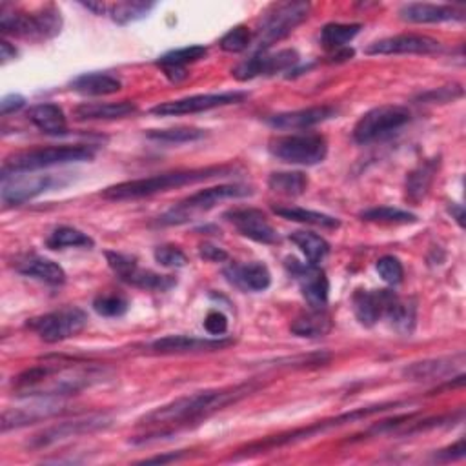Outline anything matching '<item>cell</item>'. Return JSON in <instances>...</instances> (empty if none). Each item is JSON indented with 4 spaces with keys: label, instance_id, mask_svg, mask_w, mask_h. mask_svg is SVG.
<instances>
[{
    "label": "cell",
    "instance_id": "cell-35",
    "mask_svg": "<svg viewBox=\"0 0 466 466\" xmlns=\"http://www.w3.org/2000/svg\"><path fill=\"white\" fill-rule=\"evenodd\" d=\"M46 247L50 250H63V248H93L95 241L88 236V233L72 228V226H61L50 233L46 239Z\"/></svg>",
    "mask_w": 466,
    "mask_h": 466
},
{
    "label": "cell",
    "instance_id": "cell-53",
    "mask_svg": "<svg viewBox=\"0 0 466 466\" xmlns=\"http://www.w3.org/2000/svg\"><path fill=\"white\" fill-rule=\"evenodd\" d=\"M15 57H17V50L8 41L0 43V59H3V64H6L8 61L15 59Z\"/></svg>",
    "mask_w": 466,
    "mask_h": 466
},
{
    "label": "cell",
    "instance_id": "cell-27",
    "mask_svg": "<svg viewBox=\"0 0 466 466\" xmlns=\"http://www.w3.org/2000/svg\"><path fill=\"white\" fill-rule=\"evenodd\" d=\"M462 364V359L455 363V357H439V359H426L419 363H412L403 370V375L410 381L426 383V381H444L451 374H455V368Z\"/></svg>",
    "mask_w": 466,
    "mask_h": 466
},
{
    "label": "cell",
    "instance_id": "cell-28",
    "mask_svg": "<svg viewBox=\"0 0 466 466\" xmlns=\"http://www.w3.org/2000/svg\"><path fill=\"white\" fill-rule=\"evenodd\" d=\"M206 53H208V50L200 44L171 50V52L164 53L162 57H159L157 66H160L171 81H179V79L186 77V66L204 59Z\"/></svg>",
    "mask_w": 466,
    "mask_h": 466
},
{
    "label": "cell",
    "instance_id": "cell-20",
    "mask_svg": "<svg viewBox=\"0 0 466 466\" xmlns=\"http://www.w3.org/2000/svg\"><path fill=\"white\" fill-rule=\"evenodd\" d=\"M233 339L229 337H193V335H166L151 343V350L157 354H199V352H215L231 346Z\"/></svg>",
    "mask_w": 466,
    "mask_h": 466
},
{
    "label": "cell",
    "instance_id": "cell-4",
    "mask_svg": "<svg viewBox=\"0 0 466 466\" xmlns=\"http://www.w3.org/2000/svg\"><path fill=\"white\" fill-rule=\"evenodd\" d=\"M397 406H403V403H384V404H375V406H366V408H357V410H352V412H346V413H341L337 417H328V419H323V421H317L306 428H297L294 432H286V433H279V435H272V437H267V439H261L257 442H252L248 444L247 448L239 450L243 455H256V453H267V451H272L276 448H283V446H288V444H296V442H301V441H308L319 433H326L334 428H339V426H345V424H350V422H359V421H364L366 417H372L375 413H383L390 408H397Z\"/></svg>",
    "mask_w": 466,
    "mask_h": 466
},
{
    "label": "cell",
    "instance_id": "cell-48",
    "mask_svg": "<svg viewBox=\"0 0 466 466\" xmlns=\"http://www.w3.org/2000/svg\"><path fill=\"white\" fill-rule=\"evenodd\" d=\"M462 95V90L459 86H448V88H439L435 92H428L424 95H421V101H426V102H448V101H453L457 97Z\"/></svg>",
    "mask_w": 466,
    "mask_h": 466
},
{
    "label": "cell",
    "instance_id": "cell-16",
    "mask_svg": "<svg viewBox=\"0 0 466 466\" xmlns=\"http://www.w3.org/2000/svg\"><path fill=\"white\" fill-rule=\"evenodd\" d=\"M112 424V417L108 415H88V417H81V419H73V421H64L59 424H53L46 430H43L41 433H37L30 446L32 448H48L55 442H61L64 439L70 437H77V435H84V433H93L99 430H104Z\"/></svg>",
    "mask_w": 466,
    "mask_h": 466
},
{
    "label": "cell",
    "instance_id": "cell-40",
    "mask_svg": "<svg viewBox=\"0 0 466 466\" xmlns=\"http://www.w3.org/2000/svg\"><path fill=\"white\" fill-rule=\"evenodd\" d=\"M153 8H155L153 3H142V0H126V3H117L113 6H108V12H110L113 23L126 26L130 23L144 19Z\"/></svg>",
    "mask_w": 466,
    "mask_h": 466
},
{
    "label": "cell",
    "instance_id": "cell-5",
    "mask_svg": "<svg viewBox=\"0 0 466 466\" xmlns=\"http://www.w3.org/2000/svg\"><path fill=\"white\" fill-rule=\"evenodd\" d=\"M95 157V148L92 146H48L28 151H19L6 157L3 164V179L17 175V173H32L37 170H46L52 166L84 162Z\"/></svg>",
    "mask_w": 466,
    "mask_h": 466
},
{
    "label": "cell",
    "instance_id": "cell-42",
    "mask_svg": "<svg viewBox=\"0 0 466 466\" xmlns=\"http://www.w3.org/2000/svg\"><path fill=\"white\" fill-rule=\"evenodd\" d=\"M361 217L370 222H384V224H412L417 220V217L413 213L399 209V208H390V206L366 209L361 213Z\"/></svg>",
    "mask_w": 466,
    "mask_h": 466
},
{
    "label": "cell",
    "instance_id": "cell-31",
    "mask_svg": "<svg viewBox=\"0 0 466 466\" xmlns=\"http://www.w3.org/2000/svg\"><path fill=\"white\" fill-rule=\"evenodd\" d=\"M332 317L326 314V310H314L310 308L308 312L297 316L292 325L290 332L297 337H308V339H317L325 337L332 332Z\"/></svg>",
    "mask_w": 466,
    "mask_h": 466
},
{
    "label": "cell",
    "instance_id": "cell-26",
    "mask_svg": "<svg viewBox=\"0 0 466 466\" xmlns=\"http://www.w3.org/2000/svg\"><path fill=\"white\" fill-rule=\"evenodd\" d=\"M15 270L26 277L37 279V281L52 285V286L64 285V281H66V272L63 270L61 265H57L52 259L39 257V256H26V257L17 259Z\"/></svg>",
    "mask_w": 466,
    "mask_h": 466
},
{
    "label": "cell",
    "instance_id": "cell-41",
    "mask_svg": "<svg viewBox=\"0 0 466 466\" xmlns=\"http://www.w3.org/2000/svg\"><path fill=\"white\" fill-rule=\"evenodd\" d=\"M148 139L159 141V142H170V144H184V142H193L202 139L206 133L197 128H168V130H150Z\"/></svg>",
    "mask_w": 466,
    "mask_h": 466
},
{
    "label": "cell",
    "instance_id": "cell-23",
    "mask_svg": "<svg viewBox=\"0 0 466 466\" xmlns=\"http://www.w3.org/2000/svg\"><path fill=\"white\" fill-rule=\"evenodd\" d=\"M64 412V406H61L59 403H55L53 399H44L39 397V401H35L30 406H21V408H8L3 413V432H10V430H17L44 419H50L53 415H59Z\"/></svg>",
    "mask_w": 466,
    "mask_h": 466
},
{
    "label": "cell",
    "instance_id": "cell-44",
    "mask_svg": "<svg viewBox=\"0 0 466 466\" xmlns=\"http://www.w3.org/2000/svg\"><path fill=\"white\" fill-rule=\"evenodd\" d=\"M218 44L228 53H241V52L250 48V44H252V32L247 26H236V28H231L220 39Z\"/></svg>",
    "mask_w": 466,
    "mask_h": 466
},
{
    "label": "cell",
    "instance_id": "cell-19",
    "mask_svg": "<svg viewBox=\"0 0 466 466\" xmlns=\"http://www.w3.org/2000/svg\"><path fill=\"white\" fill-rule=\"evenodd\" d=\"M55 184L52 175H12L3 179V202L8 206H21L28 200H34L41 193L48 191Z\"/></svg>",
    "mask_w": 466,
    "mask_h": 466
},
{
    "label": "cell",
    "instance_id": "cell-8",
    "mask_svg": "<svg viewBox=\"0 0 466 466\" xmlns=\"http://www.w3.org/2000/svg\"><path fill=\"white\" fill-rule=\"evenodd\" d=\"M63 17L53 6L43 8L39 14L6 12L0 14V30L5 35H15L24 39L48 41L61 34Z\"/></svg>",
    "mask_w": 466,
    "mask_h": 466
},
{
    "label": "cell",
    "instance_id": "cell-33",
    "mask_svg": "<svg viewBox=\"0 0 466 466\" xmlns=\"http://www.w3.org/2000/svg\"><path fill=\"white\" fill-rule=\"evenodd\" d=\"M122 83L110 75V73H84L81 77H77L72 83V90L81 93V95H90V97H101V95H113L117 92H121Z\"/></svg>",
    "mask_w": 466,
    "mask_h": 466
},
{
    "label": "cell",
    "instance_id": "cell-39",
    "mask_svg": "<svg viewBox=\"0 0 466 466\" xmlns=\"http://www.w3.org/2000/svg\"><path fill=\"white\" fill-rule=\"evenodd\" d=\"M388 321L392 323V326L395 328V332H399L401 335H410L415 328V319H417V308L413 301H403V299H395L386 314Z\"/></svg>",
    "mask_w": 466,
    "mask_h": 466
},
{
    "label": "cell",
    "instance_id": "cell-34",
    "mask_svg": "<svg viewBox=\"0 0 466 466\" xmlns=\"http://www.w3.org/2000/svg\"><path fill=\"white\" fill-rule=\"evenodd\" d=\"M274 211L283 218L301 222V224L321 226V228H328V229H334V228L341 226V220L332 217V215L314 211V209H305V208H299V206H274Z\"/></svg>",
    "mask_w": 466,
    "mask_h": 466
},
{
    "label": "cell",
    "instance_id": "cell-24",
    "mask_svg": "<svg viewBox=\"0 0 466 466\" xmlns=\"http://www.w3.org/2000/svg\"><path fill=\"white\" fill-rule=\"evenodd\" d=\"M222 274L229 285L243 292H265L272 285V274L263 263H236L226 267Z\"/></svg>",
    "mask_w": 466,
    "mask_h": 466
},
{
    "label": "cell",
    "instance_id": "cell-32",
    "mask_svg": "<svg viewBox=\"0 0 466 466\" xmlns=\"http://www.w3.org/2000/svg\"><path fill=\"white\" fill-rule=\"evenodd\" d=\"M28 119L46 135H64L68 131L66 115L61 106L53 102H44L30 110Z\"/></svg>",
    "mask_w": 466,
    "mask_h": 466
},
{
    "label": "cell",
    "instance_id": "cell-11",
    "mask_svg": "<svg viewBox=\"0 0 466 466\" xmlns=\"http://www.w3.org/2000/svg\"><path fill=\"white\" fill-rule=\"evenodd\" d=\"M86 326H88V316L83 308H77V306H64L61 310H55L28 321V328L34 330L43 341L50 345L77 337Z\"/></svg>",
    "mask_w": 466,
    "mask_h": 466
},
{
    "label": "cell",
    "instance_id": "cell-2",
    "mask_svg": "<svg viewBox=\"0 0 466 466\" xmlns=\"http://www.w3.org/2000/svg\"><path fill=\"white\" fill-rule=\"evenodd\" d=\"M261 388L257 383H245L238 386H228V388H217V390H204L191 395L179 397L168 404H162L144 417L139 419V424L144 426H180L197 422L200 419L209 417L211 413L236 404L238 401L256 393Z\"/></svg>",
    "mask_w": 466,
    "mask_h": 466
},
{
    "label": "cell",
    "instance_id": "cell-3",
    "mask_svg": "<svg viewBox=\"0 0 466 466\" xmlns=\"http://www.w3.org/2000/svg\"><path fill=\"white\" fill-rule=\"evenodd\" d=\"M233 171L236 170L231 166H208V168H195V170L166 171L146 179H135V180H124V182L113 184L102 189L101 195L108 200H135V199H144L155 193L168 191L171 188H182V186L204 182L215 177H226V175H231Z\"/></svg>",
    "mask_w": 466,
    "mask_h": 466
},
{
    "label": "cell",
    "instance_id": "cell-38",
    "mask_svg": "<svg viewBox=\"0 0 466 466\" xmlns=\"http://www.w3.org/2000/svg\"><path fill=\"white\" fill-rule=\"evenodd\" d=\"M308 184L310 180L303 171H276L268 177L270 189L288 197L303 195L308 189Z\"/></svg>",
    "mask_w": 466,
    "mask_h": 466
},
{
    "label": "cell",
    "instance_id": "cell-13",
    "mask_svg": "<svg viewBox=\"0 0 466 466\" xmlns=\"http://www.w3.org/2000/svg\"><path fill=\"white\" fill-rule=\"evenodd\" d=\"M248 97L245 92H222V93H206V95H191L170 102L157 104L150 110V113L157 117H179V115H193L200 112H209L215 108L239 104Z\"/></svg>",
    "mask_w": 466,
    "mask_h": 466
},
{
    "label": "cell",
    "instance_id": "cell-30",
    "mask_svg": "<svg viewBox=\"0 0 466 466\" xmlns=\"http://www.w3.org/2000/svg\"><path fill=\"white\" fill-rule=\"evenodd\" d=\"M439 170V157L421 162L406 177V199L412 204H419L430 191L435 173Z\"/></svg>",
    "mask_w": 466,
    "mask_h": 466
},
{
    "label": "cell",
    "instance_id": "cell-15",
    "mask_svg": "<svg viewBox=\"0 0 466 466\" xmlns=\"http://www.w3.org/2000/svg\"><path fill=\"white\" fill-rule=\"evenodd\" d=\"M299 63V53L296 50H281L277 53L257 52L250 59L243 61L233 68L231 75L241 83L254 81L257 77H270L294 68Z\"/></svg>",
    "mask_w": 466,
    "mask_h": 466
},
{
    "label": "cell",
    "instance_id": "cell-51",
    "mask_svg": "<svg viewBox=\"0 0 466 466\" xmlns=\"http://www.w3.org/2000/svg\"><path fill=\"white\" fill-rule=\"evenodd\" d=\"M199 254H200V257H202L204 261H208V263H224V261L228 259V254H226L222 248H218V247H215V245H209V243L200 245Z\"/></svg>",
    "mask_w": 466,
    "mask_h": 466
},
{
    "label": "cell",
    "instance_id": "cell-37",
    "mask_svg": "<svg viewBox=\"0 0 466 466\" xmlns=\"http://www.w3.org/2000/svg\"><path fill=\"white\" fill-rule=\"evenodd\" d=\"M361 28H363L361 24H341V23L326 24L321 32V44L328 52L345 50V46L359 35Z\"/></svg>",
    "mask_w": 466,
    "mask_h": 466
},
{
    "label": "cell",
    "instance_id": "cell-17",
    "mask_svg": "<svg viewBox=\"0 0 466 466\" xmlns=\"http://www.w3.org/2000/svg\"><path fill=\"white\" fill-rule=\"evenodd\" d=\"M224 217L238 228L243 238L261 245L279 243V236L268 217L256 208H236L224 213Z\"/></svg>",
    "mask_w": 466,
    "mask_h": 466
},
{
    "label": "cell",
    "instance_id": "cell-18",
    "mask_svg": "<svg viewBox=\"0 0 466 466\" xmlns=\"http://www.w3.org/2000/svg\"><path fill=\"white\" fill-rule=\"evenodd\" d=\"M441 50V43L426 35H395L375 41L364 52L366 55H430Z\"/></svg>",
    "mask_w": 466,
    "mask_h": 466
},
{
    "label": "cell",
    "instance_id": "cell-25",
    "mask_svg": "<svg viewBox=\"0 0 466 466\" xmlns=\"http://www.w3.org/2000/svg\"><path fill=\"white\" fill-rule=\"evenodd\" d=\"M399 17L404 23L412 24H441L453 23L464 19V10L448 5H426V3H412L404 5L399 10Z\"/></svg>",
    "mask_w": 466,
    "mask_h": 466
},
{
    "label": "cell",
    "instance_id": "cell-9",
    "mask_svg": "<svg viewBox=\"0 0 466 466\" xmlns=\"http://www.w3.org/2000/svg\"><path fill=\"white\" fill-rule=\"evenodd\" d=\"M268 151L286 164L316 166L326 159L328 141L319 133H292L272 139Z\"/></svg>",
    "mask_w": 466,
    "mask_h": 466
},
{
    "label": "cell",
    "instance_id": "cell-1",
    "mask_svg": "<svg viewBox=\"0 0 466 466\" xmlns=\"http://www.w3.org/2000/svg\"><path fill=\"white\" fill-rule=\"evenodd\" d=\"M108 375L106 368L95 364L44 363L24 370L14 379V388L21 397L57 399L90 388Z\"/></svg>",
    "mask_w": 466,
    "mask_h": 466
},
{
    "label": "cell",
    "instance_id": "cell-7",
    "mask_svg": "<svg viewBox=\"0 0 466 466\" xmlns=\"http://www.w3.org/2000/svg\"><path fill=\"white\" fill-rule=\"evenodd\" d=\"M252 193H254V189L250 186H245V184H218V186H211V188L200 189V191L189 195L188 199L180 200L177 206H173L170 211H166L159 218V222L164 224V226L184 224V222L191 220L195 215L215 208L220 200H226V199H243V197H248Z\"/></svg>",
    "mask_w": 466,
    "mask_h": 466
},
{
    "label": "cell",
    "instance_id": "cell-6",
    "mask_svg": "<svg viewBox=\"0 0 466 466\" xmlns=\"http://www.w3.org/2000/svg\"><path fill=\"white\" fill-rule=\"evenodd\" d=\"M312 6L308 3H279L272 5L256 32L254 44L259 52H268L270 46L286 39L297 26H301L308 15Z\"/></svg>",
    "mask_w": 466,
    "mask_h": 466
},
{
    "label": "cell",
    "instance_id": "cell-45",
    "mask_svg": "<svg viewBox=\"0 0 466 466\" xmlns=\"http://www.w3.org/2000/svg\"><path fill=\"white\" fill-rule=\"evenodd\" d=\"M375 270L377 274L381 276V279L386 283V285H399L404 277V268H403V263L393 257V256H384L381 257L377 263H375Z\"/></svg>",
    "mask_w": 466,
    "mask_h": 466
},
{
    "label": "cell",
    "instance_id": "cell-10",
    "mask_svg": "<svg viewBox=\"0 0 466 466\" xmlns=\"http://www.w3.org/2000/svg\"><path fill=\"white\" fill-rule=\"evenodd\" d=\"M412 121V113L404 106H379L366 112L354 126V141L357 144H372L392 137Z\"/></svg>",
    "mask_w": 466,
    "mask_h": 466
},
{
    "label": "cell",
    "instance_id": "cell-29",
    "mask_svg": "<svg viewBox=\"0 0 466 466\" xmlns=\"http://www.w3.org/2000/svg\"><path fill=\"white\" fill-rule=\"evenodd\" d=\"M137 112V106L130 101L121 102H86L75 108L79 121H115L130 117Z\"/></svg>",
    "mask_w": 466,
    "mask_h": 466
},
{
    "label": "cell",
    "instance_id": "cell-21",
    "mask_svg": "<svg viewBox=\"0 0 466 466\" xmlns=\"http://www.w3.org/2000/svg\"><path fill=\"white\" fill-rule=\"evenodd\" d=\"M335 115H337V108L334 106H314L306 110L272 115L267 119V124L281 131H297V130H308L317 124H323L334 119Z\"/></svg>",
    "mask_w": 466,
    "mask_h": 466
},
{
    "label": "cell",
    "instance_id": "cell-54",
    "mask_svg": "<svg viewBox=\"0 0 466 466\" xmlns=\"http://www.w3.org/2000/svg\"><path fill=\"white\" fill-rule=\"evenodd\" d=\"M450 213H451V217L455 218V222L462 228V226H464V209H462V206L451 204V206H450Z\"/></svg>",
    "mask_w": 466,
    "mask_h": 466
},
{
    "label": "cell",
    "instance_id": "cell-46",
    "mask_svg": "<svg viewBox=\"0 0 466 466\" xmlns=\"http://www.w3.org/2000/svg\"><path fill=\"white\" fill-rule=\"evenodd\" d=\"M153 256H155V261L164 268H184L188 265L186 254L173 245L157 247Z\"/></svg>",
    "mask_w": 466,
    "mask_h": 466
},
{
    "label": "cell",
    "instance_id": "cell-43",
    "mask_svg": "<svg viewBox=\"0 0 466 466\" xmlns=\"http://www.w3.org/2000/svg\"><path fill=\"white\" fill-rule=\"evenodd\" d=\"M130 308V303L126 297L117 296V294H104L95 297L93 301V310L101 317H122Z\"/></svg>",
    "mask_w": 466,
    "mask_h": 466
},
{
    "label": "cell",
    "instance_id": "cell-52",
    "mask_svg": "<svg viewBox=\"0 0 466 466\" xmlns=\"http://www.w3.org/2000/svg\"><path fill=\"white\" fill-rule=\"evenodd\" d=\"M184 453L182 451H171V453H164V455H155V457H148L142 462H157V464H164V462H171V461H179Z\"/></svg>",
    "mask_w": 466,
    "mask_h": 466
},
{
    "label": "cell",
    "instance_id": "cell-22",
    "mask_svg": "<svg viewBox=\"0 0 466 466\" xmlns=\"http://www.w3.org/2000/svg\"><path fill=\"white\" fill-rule=\"evenodd\" d=\"M395 299L397 294L392 290H357L352 297V308L357 321L370 328L386 314Z\"/></svg>",
    "mask_w": 466,
    "mask_h": 466
},
{
    "label": "cell",
    "instance_id": "cell-50",
    "mask_svg": "<svg viewBox=\"0 0 466 466\" xmlns=\"http://www.w3.org/2000/svg\"><path fill=\"white\" fill-rule=\"evenodd\" d=\"M24 106H26V99L23 95H19V93H12V95H6L3 99V102H0V113L6 117L10 113L19 112Z\"/></svg>",
    "mask_w": 466,
    "mask_h": 466
},
{
    "label": "cell",
    "instance_id": "cell-49",
    "mask_svg": "<svg viewBox=\"0 0 466 466\" xmlns=\"http://www.w3.org/2000/svg\"><path fill=\"white\" fill-rule=\"evenodd\" d=\"M466 455V446H464V439H459L455 444L444 448V450H439L435 453V459L437 461H457V459H462Z\"/></svg>",
    "mask_w": 466,
    "mask_h": 466
},
{
    "label": "cell",
    "instance_id": "cell-47",
    "mask_svg": "<svg viewBox=\"0 0 466 466\" xmlns=\"http://www.w3.org/2000/svg\"><path fill=\"white\" fill-rule=\"evenodd\" d=\"M204 328L213 337H224V334L228 332V317L218 310H211L204 317Z\"/></svg>",
    "mask_w": 466,
    "mask_h": 466
},
{
    "label": "cell",
    "instance_id": "cell-12",
    "mask_svg": "<svg viewBox=\"0 0 466 466\" xmlns=\"http://www.w3.org/2000/svg\"><path fill=\"white\" fill-rule=\"evenodd\" d=\"M106 259L113 274L126 285L148 290V292H168L173 286H177V279L173 276H162L153 270L141 268L135 261V257L117 254V252H106Z\"/></svg>",
    "mask_w": 466,
    "mask_h": 466
},
{
    "label": "cell",
    "instance_id": "cell-36",
    "mask_svg": "<svg viewBox=\"0 0 466 466\" xmlns=\"http://www.w3.org/2000/svg\"><path fill=\"white\" fill-rule=\"evenodd\" d=\"M290 241L305 254L310 265H319L330 254V245L312 231H294L290 233Z\"/></svg>",
    "mask_w": 466,
    "mask_h": 466
},
{
    "label": "cell",
    "instance_id": "cell-14",
    "mask_svg": "<svg viewBox=\"0 0 466 466\" xmlns=\"http://www.w3.org/2000/svg\"><path fill=\"white\" fill-rule=\"evenodd\" d=\"M288 274L297 281L303 297L314 310H325L328 305V294H330V283L317 265H303L294 257H288L285 263Z\"/></svg>",
    "mask_w": 466,
    "mask_h": 466
}]
</instances>
